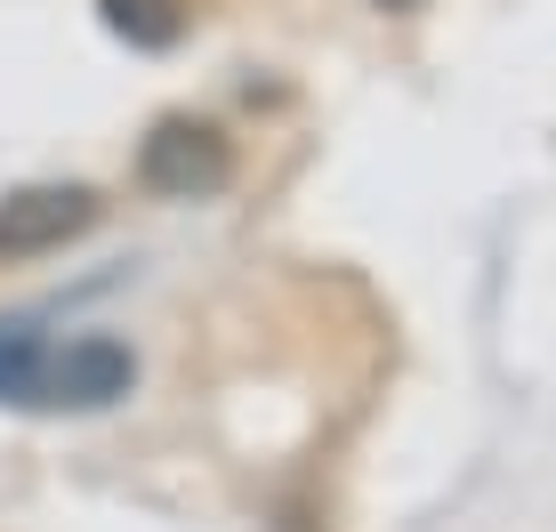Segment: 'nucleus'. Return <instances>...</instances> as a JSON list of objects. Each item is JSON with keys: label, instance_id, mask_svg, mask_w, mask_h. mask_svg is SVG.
Instances as JSON below:
<instances>
[{"label": "nucleus", "instance_id": "1", "mask_svg": "<svg viewBox=\"0 0 556 532\" xmlns=\"http://www.w3.org/2000/svg\"><path fill=\"white\" fill-rule=\"evenodd\" d=\"M138 186L162 202H210L235 186V138L202 113H162L138 138Z\"/></svg>", "mask_w": 556, "mask_h": 532}, {"label": "nucleus", "instance_id": "2", "mask_svg": "<svg viewBox=\"0 0 556 532\" xmlns=\"http://www.w3.org/2000/svg\"><path fill=\"white\" fill-rule=\"evenodd\" d=\"M138 388V355L105 331H81L65 347L41 355V388H33V411H105Z\"/></svg>", "mask_w": 556, "mask_h": 532}, {"label": "nucleus", "instance_id": "3", "mask_svg": "<svg viewBox=\"0 0 556 532\" xmlns=\"http://www.w3.org/2000/svg\"><path fill=\"white\" fill-rule=\"evenodd\" d=\"M98 218L105 202L89 186H16V194H0V258H49L81 242Z\"/></svg>", "mask_w": 556, "mask_h": 532}, {"label": "nucleus", "instance_id": "4", "mask_svg": "<svg viewBox=\"0 0 556 532\" xmlns=\"http://www.w3.org/2000/svg\"><path fill=\"white\" fill-rule=\"evenodd\" d=\"M98 16L129 49H169L186 33V0H98Z\"/></svg>", "mask_w": 556, "mask_h": 532}, {"label": "nucleus", "instance_id": "5", "mask_svg": "<svg viewBox=\"0 0 556 532\" xmlns=\"http://www.w3.org/2000/svg\"><path fill=\"white\" fill-rule=\"evenodd\" d=\"M41 355H49V339L33 331V322H0V404H33Z\"/></svg>", "mask_w": 556, "mask_h": 532}, {"label": "nucleus", "instance_id": "6", "mask_svg": "<svg viewBox=\"0 0 556 532\" xmlns=\"http://www.w3.org/2000/svg\"><path fill=\"white\" fill-rule=\"evenodd\" d=\"M379 9H412V0H379Z\"/></svg>", "mask_w": 556, "mask_h": 532}]
</instances>
